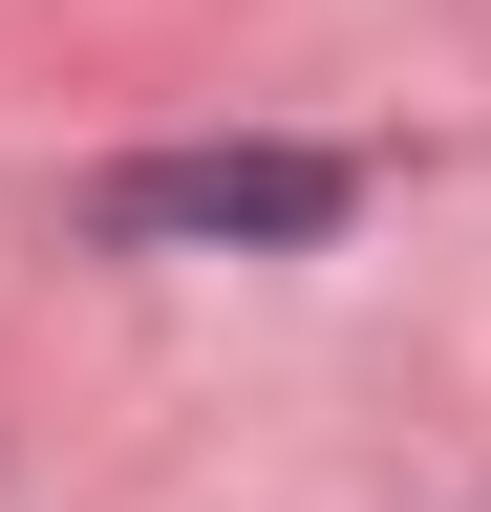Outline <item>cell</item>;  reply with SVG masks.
Instances as JSON below:
<instances>
[{"label":"cell","instance_id":"1","mask_svg":"<svg viewBox=\"0 0 491 512\" xmlns=\"http://www.w3.org/2000/svg\"><path fill=\"white\" fill-rule=\"evenodd\" d=\"M342 214H363L342 150H150V171L86 192V235H129V256H171V235H342Z\"/></svg>","mask_w":491,"mask_h":512}]
</instances>
